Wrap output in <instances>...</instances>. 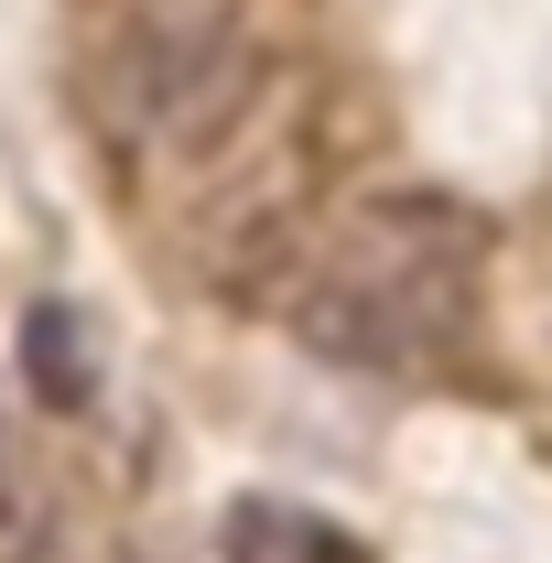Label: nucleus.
<instances>
[{
  "label": "nucleus",
  "instance_id": "obj_1",
  "mask_svg": "<svg viewBox=\"0 0 552 563\" xmlns=\"http://www.w3.org/2000/svg\"><path fill=\"white\" fill-rule=\"evenodd\" d=\"M477 261H487L477 207H455L433 185L368 196V207H346L303 250L281 314H292V336L325 357V368L401 379V368H433V357L477 325Z\"/></svg>",
  "mask_w": 552,
  "mask_h": 563
},
{
  "label": "nucleus",
  "instance_id": "obj_2",
  "mask_svg": "<svg viewBox=\"0 0 552 563\" xmlns=\"http://www.w3.org/2000/svg\"><path fill=\"white\" fill-rule=\"evenodd\" d=\"M261 76L272 66H261V33H250L239 0H174V11H152L131 44H120L109 109H120V131H131L141 152L196 163V152L250 131Z\"/></svg>",
  "mask_w": 552,
  "mask_h": 563
},
{
  "label": "nucleus",
  "instance_id": "obj_3",
  "mask_svg": "<svg viewBox=\"0 0 552 563\" xmlns=\"http://www.w3.org/2000/svg\"><path fill=\"white\" fill-rule=\"evenodd\" d=\"M217 563H368V542L325 509H292V498H228Z\"/></svg>",
  "mask_w": 552,
  "mask_h": 563
},
{
  "label": "nucleus",
  "instance_id": "obj_4",
  "mask_svg": "<svg viewBox=\"0 0 552 563\" xmlns=\"http://www.w3.org/2000/svg\"><path fill=\"white\" fill-rule=\"evenodd\" d=\"M22 379H33L44 412H87L98 401V336H87L76 303H33L22 314Z\"/></svg>",
  "mask_w": 552,
  "mask_h": 563
},
{
  "label": "nucleus",
  "instance_id": "obj_5",
  "mask_svg": "<svg viewBox=\"0 0 552 563\" xmlns=\"http://www.w3.org/2000/svg\"><path fill=\"white\" fill-rule=\"evenodd\" d=\"M0 563H44V509L0 488Z\"/></svg>",
  "mask_w": 552,
  "mask_h": 563
}]
</instances>
